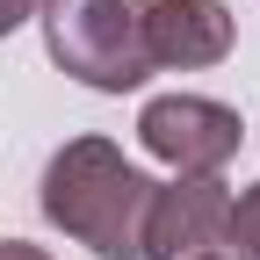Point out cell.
I'll return each mask as SVG.
<instances>
[{
  "instance_id": "cell-1",
  "label": "cell",
  "mask_w": 260,
  "mask_h": 260,
  "mask_svg": "<svg viewBox=\"0 0 260 260\" xmlns=\"http://www.w3.org/2000/svg\"><path fill=\"white\" fill-rule=\"evenodd\" d=\"M152 188L159 181L145 167H130L109 138H73L44 167V217L102 260H138Z\"/></svg>"
},
{
  "instance_id": "cell-2",
  "label": "cell",
  "mask_w": 260,
  "mask_h": 260,
  "mask_svg": "<svg viewBox=\"0 0 260 260\" xmlns=\"http://www.w3.org/2000/svg\"><path fill=\"white\" fill-rule=\"evenodd\" d=\"M44 51L58 73L94 94H130L152 80L145 51V0H37Z\"/></svg>"
},
{
  "instance_id": "cell-3",
  "label": "cell",
  "mask_w": 260,
  "mask_h": 260,
  "mask_svg": "<svg viewBox=\"0 0 260 260\" xmlns=\"http://www.w3.org/2000/svg\"><path fill=\"white\" fill-rule=\"evenodd\" d=\"M246 138L239 109L210 102V94H159L138 116V145L159 159L167 174H224Z\"/></svg>"
},
{
  "instance_id": "cell-4",
  "label": "cell",
  "mask_w": 260,
  "mask_h": 260,
  "mask_svg": "<svg viewBox=\"0 0 260 260\" xmlns=\"http://www.w3.org/2000/svg\"><path fill=\"white\" fill-rule=\"evenodd\" d=\"M224 210H232V188L217 174H174V188H152L138 260H195V253H210L224 239Z\"/></svg>"
},
{
  "instance_id": "cell-5",
  "label": "cell",
  "mask_w": 260,
  "mask_h": 260,
  "mask_svg": "<svg viewBox=\"0 0 260 260\" xmlns=\"http://www.w3.org/2000/svg\"><path fill=\"white\" fill-rule=\"evenodd\" d=\"M239 22L224 0H145V51L152 73H203V65L232 58Z\"/></svg>"
},
{
  "instance_id": "cell-6",
  "label": "cell",
  "mask_w": 260,
  "mask_h": 260,
  "mask_svg": "<svg viewBox=\"0 0 260 260\" xmlns=\"http://www.w3.org/2000/svg\"><path fill=\"white\" fill-rule=\"evenodd\" d=\"M217 246H232V260H260V181L224 210V239Z\"/></svg>"
},
{
  "instance_id": "cell-7",
  "label": "cell",
  "mask_w": 260,
  "mask_h": 260,
  "mask_svg": "<svg viewBox=\"0 0 260 260\" xmlns=\"http://www.w3.org/2000/svg\"><path fill=\"white\" fill-rule=\"evenodd\" d=\"M29 15H37V0H0V37H15Z\"/></svg>"
},
{
  "instance_id": "cell-8",
  "label": "cell",
  "mask_w": 260,
  "mask_h": 260,
  "mask_svg": "<svg viewBox=\"0 0 260 260\" xmlns=\"http://www.w3.org/2000/svg\"><path fill=\"white\" fill-rule=\"evenodd\" d=\"M0 260H51V253L29 246V239H0Z\"/></svg>"
},
{
  "instance_id": "cell-9",
  "label": "cell",
  "mask_w": 260,
  "mask_h": 260,
  "mask_svg": "<svg viewBox=\"0 0 260 260\" xmlns=\"http://www.w3.org/2000/svg\"><path fill=\"white\" fill-rule=\"evenodd\" d=\"M195 260H232V253H217V246H210V253H195Z\"/></svg>"
}]
</instances>
